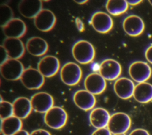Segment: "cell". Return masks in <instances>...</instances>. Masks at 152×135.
Here are the masks:
<instances>
[{"label": "cell", "mask_w": 152, "mask_h": 135, "mask_svg": "<svg viewBox=\"0 0 152 135\" xmlns=\"http://www.w3.org/2000/svg\"><path fill=\"white\" fill-rule=\"evenodd\" d=\"M73 101L77 107L86 111L92 109L96 102L94 95L86 89L76 91L73 95Z\"/></svg>", "instance_id": "2e32d148"}, {"label": "cell", "mask_w": 152, "mask_h": 135, "mask_svg": "<svg viewBox=\"0 0 152 135\" xmlns=\"http://www.w3.org/2000/svg\"><path fill=\"white\" fill-rule=\"evenodd\" d=\"M90 23L93 29L100 33H106L113 27V22L112 17L103 11L94 12L90 20Z\"/></svg>", "instance_id": "9c48e42d"}, {"label": "cell", "mask_w": 152, "mask_h": 135, "mask_svg": "<svg viewBox=\"0 0 152 135\" xmlns=\"http://www.w3.org/2000/svg\"><path fill=\"white\" fill-rule=\"evenodd\" d=\"M110 117V115L106 109L103 108H96L90 112L89 120L93 127L99 129L107 126Z\"/></svg>", "instance_id": "ffe728a7"}, {"label": "cell", "mask_w": 152, "mask_h": 135, "mask_svg": "<svg viewBox=\"0 0 152 135\" xmlns=\"http://www.w3.org/2000/svg\"><path fill=\"white\" fill-rule=\"evenodd\" d=\"M1 135H5L3 132H2V131H1Z\"/></svg>", "instance_id": "8d00e7d4"}, {"label": "cell", "mask_w": 152, "mask_h": 135, "mask_svg": "<svg viewBox=\"0 0 152 135\" xmlns=\"http://www.w3.org/2000/svg\"><path fill=\"white\" fill-rule=\"evenodd\" d=\"M107 11L114 16L125 12L128 8V4L125 0H108L106 4Z\"/></svg>", "instance_id": "d4e9b609"}, {"label": "cell", "mask_w": 152, "mask_h": 135, "mask_svg": "<svg viewBox=\"0 0 152 135\" xmlns=\"http://www.w3.org/2000/svg\"><path fill=\"white\" fill-rule=\"evenodd\" d=\"M13 18V12L11 7L7 4L0 6V24L1 27L5 26L9 21Z\"/></svg>", "instance_id": "484cf974"}, {"label": "cell", "mask_w": 152, "mask_h": 135, "mask_svg": "<svg viewBox=\"0 0 152 135\" xmlns=\"http://www.w3.org/2000/svg\"><path fill=\"white\" fill-rule=\"evenodd\" d=\"M145 57L150 63L152 64V45L149 46L145 50Z\"/></svg>", "instance_id": "1f68e13d"}, {"label": "cell", "mask_w": 152, "mask_h": 135, "mask_svg": "<svg viewBox=\"0 0 152 135\" xmlns=\"http://www.w3.org/2000/svg\"><path fill=\"white\" fill-rule=\"evenodd\" d=\"M60 68L58 58L53 55L42 58L37 64V70L45 77H51L57 74Z\"/></svg>", "instance_id": "8fae6325"}, {"label": "cell", "mask_w": 152, "mask_h": 135, "mask_svg": "<svg viewBox=\"0 0 152 135\" xmlns=\"http://www.w3.org/2000/svg\"><path fill=\"white\" fill-rule=\"evenodd\" d=\"M33 110L39 113H46L53 106V98L49 93L40 92L34 94L30 99Z\"/></svg>", "instance_id": "ba28073f"}, {"label": "cell", "mask_w": 152, "mask_h": 135, "mask_svg": "<svg viewBox=\"0 0 152 135\" xmlns=\"http://www.w3.org/2000/svg\"><path fill=\"white\" fill-rule=\"evenodd\" d=\"M14 135H30V134L28 133V132L25 130H21L15 133Z\"/></svg>", "instance_id": "836d02e7"}, {"label": "cell", "mask_w": 152, "mask_h": 135, "mask_svg": "<svg viewBox=\"0 0 152 135\" xmlns=\"http://www.w3.org/2000/svg\"><path fill=\"white\" fill-rule=\"evenodd\" d=\"M122 72L121 64L113 59L103 60L99 67V74L107 80H117Z\"/></svg>", "instance_id": "30bf717a"}, {"label": "cell", "mask_w": 152, "mask_h": 135, "mask_svg": "<svg viewBox=\"0 0 152 135\" xmlns=\"http://www.w3.org/2000/svg\"><path fill=\"white\" fill-rule=\"evenodd\" d=\"M20 80L28 89H39L45 83V77L37 69L29 67L24 69Z\"/></svg>", "instance_id": "8992f818"}, {"label": "cell", "mask_w": 152, "mask_h": 135, "mask_svg": "<svg viewBox=\"0 0 152 135\" xmlns=\"http://www.w3.org/2000/svg\"><path fill=\"white\" fill-rule=\"evenodd\" d=\"M135 86L134 82L131 79L126 77H120L115 81L113 89L119 98L127 99L133 96Z\"/></svg>", "instance_id": "ac0fdd59"}, {"label": "cell", "mask_w": 152, "mask_h": 135, "mask_svg": "<svg viewBox=\"0 0 152 135\" xmlns=\"http://www.w3.org/2000/svg\"><path fill=\"white\" fill-rule=\"evenodd\" d=\"M129 135H150L149 133L143 128H136L133 130Z\"/></svg>", "instance_id": "f546056e"}, {"label": "cell", "mask_w": 152, "mask_h": 135, "mask_svg": "<svg viewBox=\"0 0 152 135\" xmlns=\"http://www.w3.org/2000/svg\"><path fill=\"white\" fill-rule=\"evenodd\" d=\"M22 127L21 120L14 115L4 120H1V131L5 135H14L21 130Z\"/></svg>", "instance_id": "cb8c5ba5"}, {"label": "cell", "mask_w": 152, "mask_h": 135, "mask_svg": "<svg viewBox=\"0 0 152 135\" xmlns=\"http://www.w3.org/2000/svg\"><path fill=\"white\" fill-rule=\"evenodd\" d=\"M74 2H75L76 3L78 4H85L87 2V0H83V1H79V0H76V1H74Z\"/></svg>", "instance_id": "d590c367"}, {"label": "cell", "mask_w": 152, "mask_h": 135, "mask_svg": "<svg viewBox=\"0 0 152 135\" xmlns=\"http://www.w3.org/2000/svg\"><path fill=\"white\" fill-rule=\"evenodd\" d=\"M14 115L12 103L6 101H1L0 104L1 120H4Z\"/></svg>", "instance_id": "4316f807"}, {"label": "cell", "mask_w": 152, "mask_h": 135, "mask_svg": "<svg viewBox=\"0 0 152 135\" xmlns=\"http://www.w3.org/2000/svg\"><path fill=\"white\" fill-rule=\"evenodd\" d=\"M0 54H1V64H2L4 62H5L8 59H9L7 51H5V48L3 47L2 45L0 46Z\"/></svg>", "instance_id": "f1b7e54d"}, {"label": "cell", "mask_w": 152, "mask_h": 135, "mask_svg": "<svg viewBox=\"0 0 152 135\" xmlns=\"http://www.w3.org/2000/svg\"><path fill=\"white\" fill-rule=\"evenodd\" d=\"M18 11L24 17L34 18L42 8V2L40 0H24L18 4Z\"/></svg>", "instance_id": "d6986e66"}, {"label": "cell", "mask_w": 152, "mask_h": 135, "mask_svg": "<svg viewBox=\"0 0 152 135\" xmlns=\"http://www.w3.org/2000/svg\"><path fill=\"white\" fill-rule=\"evenodd\" d=\"M14 115L20 119H25L28 117L33 110L30 99L26 97H18L12 102Z\"/></svg>", "instance_id": "7402d4cb"}, {"label": "cell", "mask_w": 152, "mask_h": 135, "mask_svg": "<svg viewBox=\"0 0 152 135\" xmlns=\"http://www.w3.org/2000/svg\"><path fill=\"white\" fill-rule=\"evenodd\" d=\"M2 28L4 35L9 38L20 39L25 34L27 30L25 23L18 18H13Z\"/></svg>", "instance_id": "5bb4252c"}, {"label": "cell", "mask_w": 152, "mask_h": 135, "mask_svg": "<svg viewBox=\"0 0 152 135\" xmlns=\"http://www.w3.org/2000/svg\"><path fill=\"white\" fill-rule=\"evenodd\" d=\"M72 54L77 62L81 64H87L93 61L95 49L90 42L85 40H80L73 45Z\"/></svg>", "instance_id": "6da1fadb"}, {"label": "cell", "mask_w": 152, "mask_h": 135, "mask_svg": "<svg viewBox=\"0 0 152 135\" xmlns=\"http://www.w3.org/2000/svg\"><path fill=\"white\" fill-rule=\"evenodd\" d=\"M24 70L21 62L15 59L9 58L0 66L1 76L7 80L14 81L20 79Z\"/></svg>", "instance_id": "5b68a950"}, {"label": "cell", "mask_w": 152, "mask_h": 135, "mask_svg": "<svg viewBox=\"0 0 152 135\" xmlns=\"http://www.w3.org/2000/svg\"><path fill=\"white\" fill-rule=\"evenodd\" d=\"M27 52L34 56H40L45 55L48 50L47 42L37 36H33L29 38L26 44Z\"/></svg>", "instance_id": "44dd1931"}, {"label": "cell", "mask_w": 152, "mask_h": 135, "mask_svg": "<svg viewBox=\"0 0 152 135\" xmlns=\"http://www.w3.org/2000/svg\"><path fill=\"white\" fill-rule=\"evenodd\" d=\"M149 2H150V4L152 5V0H150V1H149Z\"/></svg>", "instance_id": "74e56055"}, {"label": "cell", "mask_w": 152, "mask_h": 135, "mask_svg": "<svg viewBox=\"0 0 152 135\" xmlns=\"http://www.w3.org/2000/svg\"><path fill=\"white\" fill-rule=\"evenodd\" d=\"M30 135H51V134L47 130L44 129H37L33 130Z\"/></svg>", "instance_id": "d6a6232c"}, {"label": "cell", "mask_w": 152, "mask_h": 135, "mask_svg": "<svg viewBox=\"0 0 152 135\" xmlns=\"http://www.w3.org/2000/svg\"><path fill=\"white\" fill-rule=\"evenodd\" d=\"M86 90L94 95L102 93L106 87L105 79L97 73L88 74L84 81Z\"/></svg>", "instance_id": "7c38bea8"}, {"label": "cell", "mask_w": 152, "mask_h": 135, "mask_svg": "<svg viewBox=\"0 0 152 135\" xmlns=\"http://www.w3.org/2000/svg\"><path fill=\"white\" fill-rule=\"evenodd\" d=\"M122 27L128 35L135 37L143 32L145 26L141 17L136 15H129L124 20Z\"/></svg>", "instance_id": "9a60e30c"}, {"label": "cell", "mask_w": 152, "mask_h": 135, "mask_svg": "<svg viewBox=\"0 0 152 135\" xmlns=\"http://www.w3.org/2000/svg\"><path fill=\"white\" fill-rule=\"evenodd\" d=\"M113 135H126L125 134H113Z\"/></svg>", "instance_id": "f35d334b"}, {"label": "cell", "mask_w": 152, "mask_h": 135, "mask_svg": "<svg viewBox=\"0 0 152 135\" xmlns=\"http://www.w3.org/2000/svg\"><path fill=\"white\" fill-rule=\"evenodd\" d=\"M75 23L76 27L78 29V30L80 32H83L85 30L84 27V24L83 21L79 18V17H76L75 19Z\"/></svg>", "instance_id": "4dcf8cb0"}, {"label": "cell", "mask_w": 152, "mask_h": 135, "mask_svg": "<svg viewBox=\"0 0 152 135\" xmlns=\"http://www.w3.org/2000/svg\"><path fill=\"white\" fill-rule=\"evenodd\" d=\"M141 2V0H128L127 1V2L128 4H130L131 5H135L138 4H140Z\"/></svg>", "instance_id": "e575fe53"}, {"label": "cell", "mask_w": 152, "mask_h": 135, "mask_svg": "<svg viewBox=\"0 0 152 135\" xmlns=\"http://www.w3.org/2000/svg\"><path fill=\"white\" fill-rule=\"evenodd\" d=\"M91 135H112V133L107 128L96 129Z\"/></svg>", "instance_id": "83f0119b"}, {"label": "cell", "mask_w": 152, "mask_h": 135, "mask_svg": "<svg viewBox=\"0 0 152 135\" xmlns=\"http://www.w3.org/2000/svg\"><path fill=\"white\" fill-rule=\"evenodd\" d=\"M68 114L64 109L60 106H53L44 115V122L50 128L59 130L66 124Z\"/></svg>", "instance_id": "7a4b0ae2"}, {"label": "cell", "mask_w": 152, "mask_h": 135, "mask_svg": "<svg viewBox=\"0 0 152 135\" xmlns=\"http://www.w3.org/2000/svg\"><path fill=\"white\" fill-rule=\"evenodd\" d=\"M131 120L124 112H116L110 115L107 128L113 134H125L129 129Z\"/></svg>", "instance_id": "3957f363"}, {"label": "cell", "mask_w": 152, "mask_h": 135, "mask_svg": "<svg viewBox=\"0 0 152 135\" xmlns=\"http://www.w3.org/2000/svg\"><path fill=\"white\" fill-rule=\"evenodd\" d=\"M56 18L52 11L42 9L34 18L35 27L41 32H48L55 25Z\"/></svg>", "instance_id": "4fadbf2b"}, {"label": "cell", "mask_w": 152, "mask_h": 135, "mask_svg": "<svg viewBox=\"0 0 152 135\" xmlns=\"http://www.w3.org/2000/svg\"><path fill=\"white\" fill-rule=\"evenodd\" d=\"M128 73L133 80L140 83L146 82L151 77L152 71L151 67L147 62L137 61L130 64Z\"/></svg>", "instance_id": "52a82bcc"}, {"label": "cell", "mask_w": 152, "mask_h": 135, "mask_svg": "<svg viewBox=\"0 0 152 135\" xmlns=\"http://www.w3.org/2000/svg\"><path fill=\"white\" fill-rule=\"evenodd\" d=\"M60 77L62 81L66 85H76L82 77L81 68L75 62H68L61 68Z\"/></svg>", "instance_id": "277c9868"}, {"label": "cell", "mask_w": 152, "mask_h": 135, "mask_svg": "<svg viewBox=\"0 0 152 135\" xmlns=\"http://www.w3.org/2000/svg\"><path fill=\"white\" fill-rule=\"evenodd\" d=\"M2 46L7 51L9 58L19 59L25 52L24 43L18 38L6 37L4 40Z\"/></svg>", "instance_id": "e0dca14e"}, {"label": "cell", "mask_w": 152, "mask_h": 135, "mask_svg": "<svg viewBox=\"0 0 152 135\" xmlns=\"http://www.w3.org/2000/svg\"><path fill=\"white\" fill-rule=\"evenodd\" d=\"M133 97L141 103L150 102L152 101V84L147 82L138 83L135 86Z\"/></svg>", "instance_id": "603a6c76"}]
</instances>
